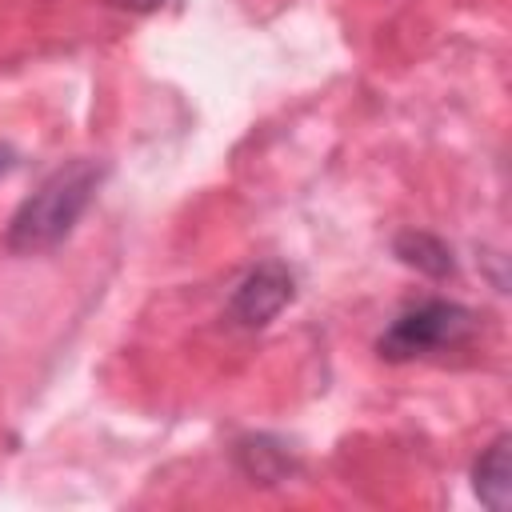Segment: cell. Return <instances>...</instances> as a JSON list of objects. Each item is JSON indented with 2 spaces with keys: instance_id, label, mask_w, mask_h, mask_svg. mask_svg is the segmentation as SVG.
Wrapping results in <instances>:
<instances>
[{
  "instance_id": "obj_1",
  "label": "cell",
  "mask_w": 512,
  "mask_h": 512,
  "mask_svg": "<svg viewBox=\"0 0 512 512\" xmlns=\"http://www.w3.org/2000/svg\"><path fill=\"white\" fill-rule=\"evenodd\" d=\"M104 172L108 168L100 160H92V156H76V160L60 164L56 172H48L44 184L12 212L4 244L12 252H20V256L56 248L76 228V220L88 212Z\"/></svg>"
},
{
  "instance_id": "obj_2",
  "label": "cell",
  "mask_w": 512,
  "mask_h": 512,
  "mask_svg": "<svg viewBox=\"0 0 512 512\" xmlns=\"http://www.w3.org/2000/svg\"><path fill=\"white\" fill-rule=\"evenodd\" d=\"M476 332V312L456 304V300H420L412 308H404L376 340V352L380 360H392V364H404V360H416V356H432V352H444V348H456L464 344L468 336Z\"/></svg>"
},
{
  "instance_id": "obj_3",
  "label": "cell",
  "mask_w": 512,
  "mask_h": 512,
  "mask_svg": "<svg viewBox=\"0 0 512 512\" xmlns=\"http://www.w3.org/2000/svg\"><path fill=\"white\" fill-rule=\"evenodd\" d=\"M296 296V276L288 264L280 260H264L256 264L232 292L228 300V316L240 324V328H264L268 320H276Z\"/></svg>"
},
{
  "instance_id": "obj_4",
  "label": "cell",
  "mask_w": 512,
  "mask_h": 512,
  "mask_svg": "<svg viewBox=\"0 0 512 512\" xmlns=\"http://www.w3.org/2000/svg\"><path fill=\"white\" fill-rule=\"evenodd\" d=\"M508 436L500 432L472 464V488L480 496V504H488L492 512H504L508 508V492H512V468H508Z\"/></svg>"
},
{
  "instance_id": "obj_5",
  "label": "cell",
  "mask_w": 512,
  "mask_h": 512,
  "mask_svg": "<svg viewBox=\"0 0 512 512\" xmlns=\"http://www.w3.org/2000/svg\"><path fill=\"white\" fill-rule=\"evenodd\" d=\"M392 252L400 256V264H408V268H416V272H424V276H432V280H444V276L456 272V256H452V248H448L440 236L420 232V228L400 232L396 244H392Z\"/></svg>"
},
{
  "instance_id": "obj_6",
  "label": "cell",
  "mask_w": 512,
  "mask_h": 512,
  "mask_svg": "<svg viewBox=\"0 0 512 512\" xmlns=\"http://www.w3.org/2000/svg\"><path fill=\"white\" fill-rule=\"evenodd\" d=\"M236 464H240L244 476L260 480V484H276V480H284L296 468V460L272 436H248V440H240L236 444Z\"/></svg>"
},
{
  "instance_id": "obj_7",
  "label": "cell",
  "mask_w": 512,
  "mask_h": 512,
  "mask_svg": "<svg viewBox=\"0 0 512 512\" xmlns=\"http://www.w3.org/2000/svg\"><path fill=\"white\" fill-rule=\"evenodd\" d=\"M112 8H120V12H156L164 0H108Z\"/></svg>"
},
{
  "instance_id": "obj_8",
  "label": "cell",
  "mask_w": 512,
  "mask_h": 512,
  "mask_svg": "<svg viewBox=\"0 0 512 512\" xmlns=\"http://www.w3.org/2000/svg\"><path fill=\"white\" fill-rule=\"evenodd\" d=\"M8 168H12V148H8V144H0V176H4Z\"/></svg>"
}]
</instances>
